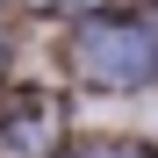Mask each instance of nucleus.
Segmentation results:
<instances>
[{
    "label": "nucleus",
    "mask_w": 158,
    "mask_h": 158,
    "mask_svg": "<svg viewBox=\"0 0 158 158\" xmlns=\"http://www.w3.org/2000/svg\"><path fill=\"white\" fill-rule=\"evenodd\" d=\"M151 36L129 29V22H94L86 36H79V65H86L94 79H108V86H137V79H151Z\"/></svg>",
    "instance_id": "nucleus-1"
},
{
    "label": "nucleus",
    "mask_w": 158,
    "mask_h": 158,
    "mask_svg": "<svg viewBox=\"0 0 158 158\" xmlns=\"http://www.w3.org/2000/svg\"><path fill=\"white\" fill-rule=\"evenodd\" d=\"M86 158H129V151H86Z\"/></svg>",
    "instance_id": "nucleus-2"
}]
</instances>
